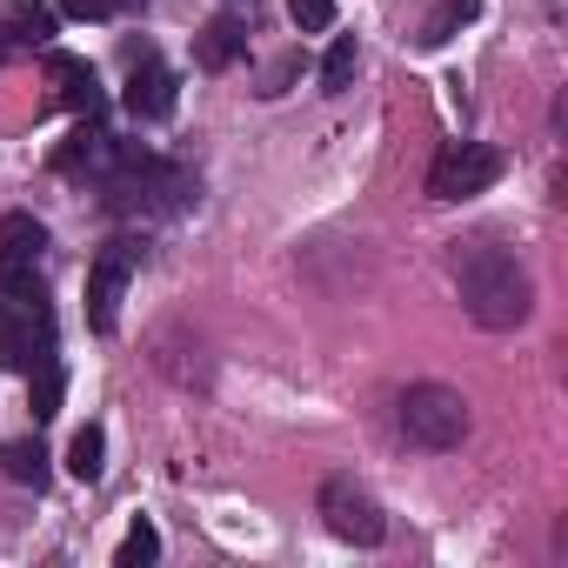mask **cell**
Returning a JSON list of instances; mask_svg holds the SVG:
<instances>
[{
    "mask_svg": "<svg viewBox=\"0 0 568 568\" xmlns=\"http://www.w3.org/2000/svg\"><path fill=\"white\" fill-rule=\"evenodd\" d=\"M455 295H462V308H468L481 328H521L528 308H535L528 267H521L508 247H488V241L455 247Z\"/></svg>",
    "mask_w": 568,
    "mask_h": 568,
    "instance_id": "1",
    "label": "cell"
},
{
    "mask_svg": "<svg viewBox=\"0 0 568 568\" xmlns=\"http://www.w3.org/2000/svg\"><path fill=\"white\" fill-rule=\"evenodd\" d=\"M402 435L415 448H428V455H448V448L468 442V402L455 388H442V382H415L402 395Z\"/></svg>",
    "mask_w": 568,
    "mask_h": 568,
    "instance_id": "2",
    "label": "cell"
},
{
    "mask_svg": "<svg viewBox=\"0 0 568 568\" xmlns=\"http://www.w3.org/2000/svg\"><path fill=\"white\" fill-rule=\"evenodd\" d=\"M322 521H328L335 541H355V548H375V541L388 535L382 501H375L355 475H328V481H322Z\"/></svg>",
    "mask_w": 568,
    "mask_h": 568,
    "instance_id": "3",
    "label": "cell"
},
{
    "mask_svg": "<svg viewBox=\"0 0 568 568\" xmlns=\"http://www.w3.org/2000/svg\"><path fill=\"white\" fill-rule=\"evenodd\" d=\"M501 181V154L488 141H448L428 168V194L435 201H468V194H488Z\"/></svg>",
    "mask_w": 568,
    "mask_h": 568,
    "instance_id": "4",
    "label": "cell"
},
{
    "mask_svg": "<svg viewBox=\"0 0 568 568\" xmlns=\"http://www.w3.org/2000/svg\"><path fill=\"white\" fill-rule=\"evenodd\" d=\"M128 274H134V247H128V241H114V247L88 267V328H94V335H114L121 295H128Z\"/></svg>",
    "mask_w": 568,
    "mask_h": 568,
    "instance_id": "5",
    "label": "cell"
},
{
    "mask_svg": "<svg viewBox=\"0 0 568 568\" xmlns=\"http://www.w3.org/2000/svg\"><path fill=\"white\" fill-rule=\"evenodd\" d=\"M121 101H128L134 121H168V114H174V74H168L161 61H141V68L128 74V94H121Z\"/></svg>",
    "mask_w": 568,
    "mask_h": 568,
    "instance_id": "6",
    "label": "cell"
},
{
    "mask_svg": "<svg viewBox=\"0 0 568 568\" xmlns=\"http://www.w3.org/2000/svg\"><path fill=\"white\" fill-rule=\"evenodd\" d=\"M48 74H54V88H61V101H68L74 114H94V108H101V88H94V68H88V61L48 54Z\"/></svg>",
    "mask_w": 568,
    "mask_h": 568,
    "instance_id": "7",
    "label": "cell"
},
{
    "mask_svg": "<svg viewBox=\"0 0 568 568\" xmlns=\"http://www.w3.org/2000/svg\"><path fill=\"white\" fill-rule=\"evenodd\" d=\"M54 34H61V21H54L48 0H14L8 8V41L14 48H48Z\"/></svg>",
    "mask_w": 568,
    "mask_h": 568,
    "instance_id": "8",
    "label": "cell"
},
{
    "mask_svg": "<svg viewBox=\"0 0 568 568\" xmlns=\"http://www.w3.org/2000/svg\"><path fill=\"white\" fill-rule=\"evenodd\" d=\"M41 254H48V227L34 214H8V221H0V261H34L41 267Z\"/></svg>",
    "mask_w": 568,
    "mask_h": 568,
    "instance_id": "9",
    "label": "cell"
},
{
    "mask_svg": "<svg viewBox=\"0 0 568 568\" xmlns=\"http://www.w3.org/2000/svg\"><path fill=\"white\" fill-rule=\"evenodd\" d=\"M41 355H34V328H28V315L14 308V302H0V368H34Z\"/></svg>",
    "mask_w": 568,
    "mask_h": 568,
    "instance_id": "10",
    "label": "cell"
},
{
    "mask_svg": "<svg viewBox=\"0 0 568 568\" xmlns=\"http://www.w3.org/2000/svg\"><path fill=\"white\" fill-rule=\"evenodd\" d=\"M241 48H247V28H241L234 14H221V21L201 28V68H234Z\"/></svg>",
    "mask_w": 568,
    "mask_h": 568,
    "instance_id": "11",
    "label": "cell"
},
{
    "mask_svg": "<svg viewBox=\"0 0 568 568\" xmlns=\"http://www.w3.org/2000/svg\"><path fill=\"white\" fill-rule=\"evenodd\" d=\"M0 468L21 488H48V448L41 442H0Z\"/></svg>",
    "mask_w": 568,
    "mask_h": 568,
    "instance_id": "12",
    "label": "cell"
},
{
    "mask_svg": "<svg viewBox=\"0 0 568 568\" xmlns=\"http://www.w3.org/2000/svg\"><path fill=\"white\" fill-rule=\"evenodd\" d=\"M101 468H108V435L88 422V428L68 442V475H74V481H101Z\"/></svg>",
    "mask_w": 568,
    "mask_h": 568,
    "instance_id": "13",
    "label": "cell"
},
{
    "mask_svg": "<svg viewBox=\"0 0 568 568\" xmlns=\"http://www.w3.org/2000/svg\"><path fill=\"white\" fill-rule=\"evenodd\" d=\"M475 14H481V0H442V8L422 21V48H442V41H448L455 28H468Z\"/></svg>",
    "mask_w": 568,
    "mask_h": 568,
    "instance_id": "14",
    "label": "cell"
},
{
    "mask_svg": "<svg viewBox=\"0 0 568 568\" xmlns=\"http://www.w3.org/2000/svg\"><path fill=\"white\" fill-rule=\"evenodd\" d=\"M81 161H88V168H94V161H108V134H101V128H81V134L54 154V168H61V174H74Z\"/></svg>",
    "mask_w": 568,
    "mask_h": 568,
    "instance_id": "15",
    "label": "cell"
},
{
    "mask_svg": "<svg viewBox=\"0 0 568 568\" xmlns=\"http://www.w3.org/2000/svg\"><path fill=\"white\" fill-rule=\"evenodd\" d=\"M0 295L8 302H41V267L34 261H0Z\"/></svg>",
    "mask_w": 568,
    "mask_h": 568,
    "instance_id": "16",
    "label": "cell"
},
{
    "mask_svg": "<svg viewBox=\"0 0 568 568\" xmlns=\"http://www.w3.org/2000/svg\"><path fill=\"white\" fill-rule=\"evenodd\" d=\"M355 68H362V54H355V41L342 34V41L328 48V61H322V88H328V94H342V88L355 81Z\"/></svg>",
    "mask_w": 568,
    "mask_h": 568,
    "instance_id": "17",
    "label": "cell"
},
{
    "mask_svg": "<svg viewBox=\"0 0 568 568\" xmlns=\"http://www.w3.org/2000/svg\"><path fill=\"white\" fill-rule=\"evenodd\" d=\"M154 555H161V535H154L148 521H134V528H128V541L114 548V561H121V568H148Z\"/></svg>",
    "mask_w": 568,
    "mask_h": 568,
    "instance_id": "18",
    "label": "cell"
},
{
    "mask_svg": "<svg viewBox=\"0 0 568 568\" xmlns=\"http://www.w3.org/2000/svg\"><path fill=\"white\" fill-rule=\"evenodd\" d=\"M61 388H68V382H61V368H54V362H41V382H34V422H54V415H61Z\"/></svg>",
    "mask_w": 568,
    "mask_h": 568,
    "instance_id": "19",
    "label": "cell"
},
{
    "mask_svg": "<svg viewBox=\"0 0 568 568\" xmlns=\"http://www.w3.org/2000/svg\"><path fill=\"white\" fill-rule=\"evenodd\" d=\"M288 14L302 34H328L335 28V0H288Z\"/></svg>",
    "mask_w": 568,
    "mask_h": 568,
    "instance_id": "20",
    "label": "cell"
},
{
    "mask_svg": "<svg viewBox=\"0 0 568 568\" xmlns=\"http://www.w3.org/2000/svg\"><path fill=\"white\" fill-rule=\"evenodd\" d=\"M61 8H68L74 21H108V14H114V0H61Z\"/></svg>",
    "mask_w": 568,
    "mask_h": 568,
    "instance_id": "21",
    "label": "cell"
},
{
    "mask_svg": "<svg viewBox=\"0 0 568 568\" xmlns=\"http://www.w3.org/2000/svg\"><path fill=\"white\" fill-rule=\"evenodd\" d=\"M114 8H148V0H114Z\"/></svg>",
    "mask_w": 568,
    "mask_h": 568,
    "instance_id": "22",
    "label": "cell"
}]
</instances>
